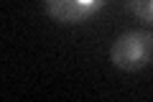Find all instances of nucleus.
Wrapping results in <instances>:
<instances>
[{
  "label": "nucleus",
  "mask_w": 153,
  "mask_h": 102,
  "mask_svg": "<svg viewBox=\"0 0 153 102\" xmlns=\"http://www.w3.org/2000/svg\"><path fill=\"white\" fill-rule=\"evenodd\" d=\"M153 56V33L148 31H125L110 46V61L120 71H138L151 64Z\"/></svg>",
  "instance_id": "nucleus-1"
},
{
  "label": "nucleus",
  "mask_w": 153,
  "mask_h": 102,
  "mask_svg": "<svg viewBox=\"0 0 153 102\" xmlns=\"http://www.w3.org/2000/svg\"><path fill=\"white\" fill-rule=\"evenodd\" d=\"M102 5H105V0H44V10L54 21L66 23V26L84 23Z\"/></svg>",
  "instance_id": "nucleus-2"
},
{
  "label": "nucleus",
  "mask_w": 153,
  "mask_h": 102,
  "mask_svg": "<svg viewBox=\"0 0 153 102\" xmlns=\"http://www.w3.org/2000/svg\"><path fill=\"white\" fill-rule=\"evenodd\" d=\"M128 13L138 18L143 23H153V0H123Z\"/></svg>",
  "instance_id": "nucleus-3"
}]
</instances>
